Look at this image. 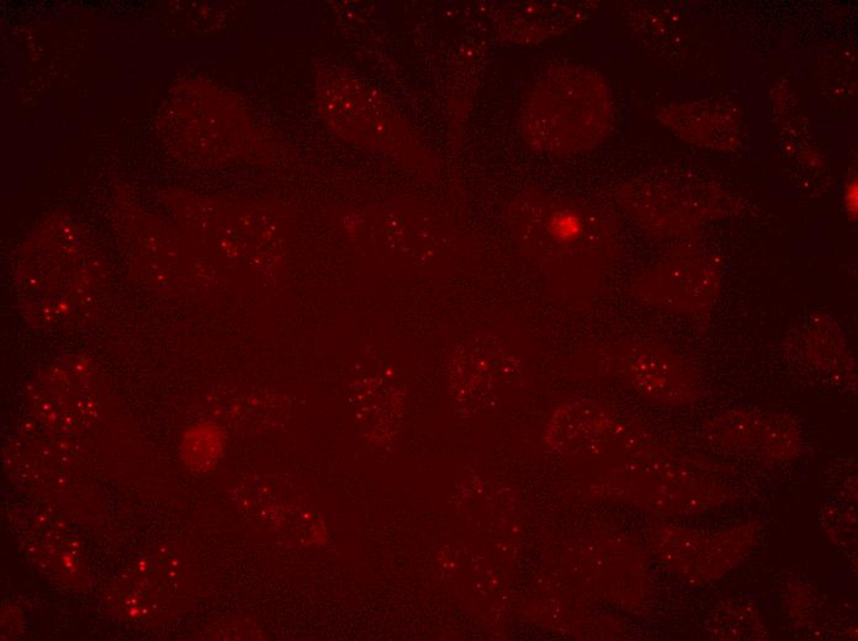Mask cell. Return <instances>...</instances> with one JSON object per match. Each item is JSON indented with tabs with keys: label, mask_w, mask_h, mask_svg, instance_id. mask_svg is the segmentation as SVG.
<instances>
[{
	"label": "cell",
	"mask_w": 858,
	"mask_h": 641,
	"mask_svg": "<svg viewBox=\"0 0 858 641\" xmlns=\"http://www.w3.org/2000/svg\"><path fill=\"white\" fill-rule=\"evenodd\" d=\"M542 231L544 232V239L558 247V245H566L578 238L581 234L582 222L575 212L566 207L554 205L553 211L544 212Z\"/></svg>",
	"instance_id": "cell-1"
},
{
	"label": "cell",
	"mask_w": 858,
	"mask_h": 641,
	"mask_svg": "<svg viewBox=\"0 0 858 641\" xmlns=\"http://www.w3.org/2000/svg\"><path fill=\"white\" fill-rule=\"evenodd\" d=\"M855 184H856V181H855ZM855 184H853L852 186L848 189V197H846V200H848V205L851 206V211L853 212H856L853 210V206L856 209V205H857V189H856V188H857V185L855 186ZM856 210H857V209H856Z\"/></svg>",
	"instance_id": "cell-2"
}]
</instances>
